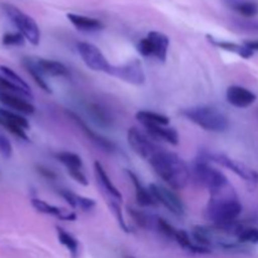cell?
Returning <instances> with one entry per match:
<instances>
[{
  "label": "cell",
  "mask_w": 258,
  "mask_h": 258,
  "mask_svg": "<svg viewBox=\"0 0 258 258\" xmlns=\"http://www.w3.org/2000/svg\"><path fill=\"white\" fill-rule=\"evenodd\" d=\"M244 45L246 47H248L251 50H258V39L257 40H247V42H244Z\"/></svg>",
  "instance_id": "obj_40"
},
{
  "label": "cell",
  "mask_w": 258,
  "mask_h": 258,
  "mask_svg": "<svg viewBox=\"0 0 258 258\" xmlns=\"http://www.w3.org/2000/svg\"><path fill=\"white\" fill-rule=\"evenodd\" d=\"M0 102L7 107L12 108L13 111L24 115H33L35 112V107L27 101V98L19 95H13V93L0 92Z\"/></svg>",
  "instance_id": "obj_15"
},
{
  "label": "cell",
  "mask_w": 258,
  "mask_h": 258,
  "mask_svg": "<svg viewBox=\"0 0 258 258\" xmlns=\"http://www.w3.org/2000/svg\"><path fill=\"white\" fill-rule=\"evenodd\" d=\"M32 206L33 208L37 212L43 214H47V216H53L55 218L60 219V221H76V213L72 211H68V209L59 208V207L52 206V204L47 203V202L42 201V199H32Z\"/></svg>",
  "instance_id": "obj_14"
},
{
  "label": "cell",
  "mask_w": 258,
  "mask_h": 258,
  "mask_svg": "<svg viewBox=\"0 0 258 258\" xmlns=\"http://www.w3.org/2000/svg\"><path fill=\"white\" fill-rule=\"evenodd\" d=\"M242 213V204L231 184L211 191L206 218L217 227H228L237 223Z\"/></svg>",
  "instance_id": "obj_1"
},
{
  "label": "cell",
  "mask_w": 258,
  "mask_h": 258,
  "mask_svg": "<svg viewBox=\"0 0 258 258\" xmlns=\"http://www.w3.org/2000/svg\"><path fill=\"white\" fill-rule=\"evenodd\" d=\"M95 176L98 183V186L101 188L102 193L107 197L108 201H122V196H121L120 190L113 185L110 176L107 175V173H106V170L103 169L102 164L100 161H95Z\"/></svg>",
  "instance_id": "obj_12"
},
{
  "label": "cell",
  "mask_w": 258,
  "mask_h": 258,
  "mask_svg": "<svg viewBox=\"0 0 258 258\" xmlns=\"http://www.w3.org/2000/svg\"><path fill=\"white\" fill-rule=\"evenodd\" d=\"M155 173L174 190H180L190 180V169L175 153L160 149L149 160Z\"/></svg>",
  "instance_id": "obj_2"
},
{
  "label": "cell",
  "mask_w": 258,
  "mask_h": 258,
  "mask_svg": "<svg viewBox=\"0 0 258 258\" xmlns=\"http://www.w3.org/2000/svg\"><path fill=\"white\" fill-rule=\"evenodd\" d=\"M3 12L5 13L10 22L15 25L18 32L25 38V40L33 45H38L40 42V30L38 27L37 22L33 19L30 15L20 10L15 5L9 4V3H3L2 4Z\"/></svg>",
  "instance_id": "obj_5"
},
{
  "label": "cell",
  "mask_w": 258,
  "mask_h": 258,
  "mask_svg": "<svg viewBox=\"0 0 258 258\" xmlns=\"http://www.w3.org/2000/svg\"><path fill=\"white\" fill-rule=\"evenodd\" d=\"M55 158L63 164V165L68 169H82V159L75 153H70V151H62L55 155Z\"/></svg>",
  "instance_id": "obj_27"
},
{
  "label": "cell",
  "mask_w": 258,
  "mask_h": 258,
  "mask_svg": "<svg viewBox=\"0 0 258 258\" xmlns=\"http://www.w3.org/2000/svg\"><path fill=\"white\" fill-rule=\"evenodd\" d=\"M110 75L135 86H141L145 82V73H144L140 60L138 59H133L125 64L112 66Z\"/></svg>",
  "instance_id": "obj_11"
},
{
  "label": "cell",
  "mask_w": 258,
  "mask_h": 258,
  "mask_svg": "<svg viewBox=\"0 0 258 258\" xmlns=\"http://www.w3.org/2000/svg\"><path fill=\"white\" fill-rule=\"evenodd\" d=\"M190 173L197 183L208 189L209 191L217 190L229 183L227 176L221 170L212 166L211 155L207 153L199 154Z\"/></svg>",
  "instance_id": "obj_4"
},
{
  "label": "cell",
  "mask_w": 258,
  "mask_h": 258,
  "mask_svg": "<svg viewBox=\"0 0 258 258\" xmlns=\"http://www.w3.org/2000/svg\"><path fill=\"white\" fill-rule=\"evenodd\" d=\"M127 175L128 178L131 179V181H133L134 186H135V196H136V201H138L139 206L141 207L156 206L158 203H156L153 193L150 191V189L146 188V186L141 183L140 179L138 178V175L130 170H127Z\"/></svg>",
  "instance_id": "obj_17"
},
{
  "label": "cell",
  "mask_w": 258,
  "mask_h": 258,
  "mask_svg": "<svg viewBox=\"0 0 258 258\" xmlns=\"http://www.w3.org/2000/svg\"><path fill=\"white\" fill-rule=\"evenodd\" d=\"M237 241L241 243H252L258 244V228L256 227H243L242 231L239 232Z\"/></svg>",
  "instance_id": "obj_31"
},
{
  "label": "cell",
  "mask_w": 258,
  "mask_h": 258,
  "mask_svg": "<svg viewBox=\"0 0 258 258\" xmlns=\"http://www.w3.org/2000/svg\"><path fill=\"white\" fill-rule=\"evenodd\" d=\"M88 112L91 113L95 122L98 123V125L103 126V127H108V126L112 125V118L102 106L97 105V103H92V105L88 106Z\"/></svg>",
  "instance_id": "obj_25"
},
{
  "label": "cell",
  "mask_w": 258,
  "mask_h": 258,
  "mask_svg": "<svg viewBox=\"0 0 258 258\" xmlns=\"http://www.w3.org/2000/svg\"><path fill=\"white\" fill-rule=\"evenodd\" d=\"M212 163H216L222 165L223 168L229 169L231 171H233L234 174L239 176V178L243 179L244 181L249 184H257L258 183V173L254 169L249 168L248 165H246L242 161L236 160V159L231 158L228 155H224V154H214L211 155Z\"/></svg>",
  "instance_id": "obj_9"
},
{
  "label": "cell",
  "mask_w": 258,
  "mask_h": 258,
  "mask_svg": "<svg viewBox=\"0 0 258 258\" xmlns=\"http://www.w3.org/2000/svg\"><path fill=\"white\" fill-rule=\"evenodd\" d=\"M57 234H58V239H59L60 243L66 247V248L70 251V253L72 254L73 258L77 257L78 254V241L72 236L71 233L66 232L64 229L57 228Z\"/></svg>",
  "instance_id": "obj_26"
},
{
  "label": "cell",
  "mask_w": 258,
  "mask_h": 258,
  "mask_svg": "<svg viewBox=\"0 0 258 258\" xmlns=\"http://www.w3.org/2000/svg\"><path fill=\"white\" fill-rule=\"evenodd\" d=\"M67 19L72 23L75 28H77L81 32H96L103 28V24L96 18L86 17V15L75 14V13H68Z\"/></svg>",
  "instance_id": "obj_19"
},
{
  "label": "cell",
  "mask_w": 258,
  "mask_h": 258,
  "mask_svg": "<svg viewBox=\"0 0 258 258\" xmlns=\"http://www.w3.org/2000/svg\"><path fill=\"white\" fill-rule=\"evenodd\" d=\"M0 154L4 159H10L13 155V146L9 139L4 135H0Z\"/></svg>",
  "instance_id": "obj_36"
},
{
  "label": "cell",
  "mask_w": 258,
  "mask_h": 258,
  "mask_svg": "<svg viewBox=\"0 0 258 258\" xmlns=\"http://www.w3.org/2000/svg\"><path fill=\"white\" fill-rule=\"evenodd\" d=\"M127 141L128 145L131 146V149H133L140 158L145 159V160L148 161L150 160L151 156H153L156 151L161 149L159 148L149 136H146L145 134L141 133V131L136 127L128 128Z\"/></svg>",
  "instance_id": "obj_10"
},
{
  "label": "cell",
  "mask_w": 258,
  "mask_h": 258,
  "mask_svg": "<svg viewBox=\"0 0 258 258\" xmlns=\"http://www.w3.org/2000/svg\"><path fill=\"white\" fill-rule=\"evenodd\" d=\"M67 115L70 116V117L72 118V120L75 121L76 123H77L78 127L82 128V131L86 134V136H87V138L90 139L91 141H93L96 145L100 146L101 149H103V150H106V151H113V150H115V145H113V144L111 143L110 140H107V139L103 138L102 135L95 133L92 128L88 127L87 123H86L85 121H83L82 118L80 117V116L76 115L75 112H67Z\"/></svg>",
  "instance_id": "obj_16"
},
{
  "label": "cell",
  "mask_w": 258,
  "mask_h": 258,
  "mask_svg": "<svg viewBox=\"0 0 258 258\" xmlns=\"http://www.w3.org/2000/svg\"><path fill=\"white\" fill-rule=\"evenodd\" d=\"M0 126L5 127L8 131H9V133H12L13 135L17 136V138L22 139V140H24V141L29 140V138H28V135H27V133H25V130H23V128L19 127V126L13 125L12 122H9V121L4 120V118H2V117H0Z\"/></svg>",
  "instance_id": "obj_33"
},
{
  "label": "cell",
  "mask_w": 258,
  "mask_h": 258,
  "mask_svg": "<svg viewBox=\"0 0 258 258\" xmlns=\"http://www.w3.org/2000/svg\"><path fill=\"white\" fill-rule=\"evenodd\" d=\"M96 207V202L91 198H86V197L77 196V204L76 208H80L83 212H90L92 211Z\"/></svg>",
  "instance_id": "obj_37"
},
{
  "label": "cell",
  "mask_w": 258,
  "mask_h": 258,
  "mask_svg": "<svg viewBox=\"0 0 258 258\" xmlns=\"http://www.w3.org/2000/svg\"><path fill=\"white\" fill-rule=\"evenodd\" d=\"M0 117L4 118V120L9 121L13 125H17L19 127H22L23 130L27 131L29 128V122H28L27 118L24 116L20 115L19 112H15V111L5 110V108H0Z\"/></svg>",
  "instance_id": "obj_28"
},
{
  "label": "cell",
  "mask_w": 258,
  "mask_h": 258,
  "mask_svg": "<svg viewBox=\"0 0 258 258\" xmlns=\"http://www.w3.org/2000/svg\"><path fill=\"white\" fill-rule=\"evenodd\" d=\"M68 174L73 178V180H76L77 183L82 184V185L87 186L88 185V180L86 178V175L83 174L82 169H68Z\"/></svg>",
  "instance_id": "obj_38"
},
{
  "label": "cell",
  "mask_w": 258,
  "mask_h": 258,
  "mask_svg": "<svg viewBox=\"0 0 258 258\" xmlns=\"http://www.w3.org/2000/svg\"><path fill=\"white\" fill-rule=\"evenodd\" d=\"M149 189L153 193L156 203L163 204L173 214H175V216H183L185 213V206H184L183 201H181L180 197L171 188L154 183L149 186Z\"/></svg>",
  "instance_id": "obj_8"
},
{
  "label": "cell",
  "mask_w": 258,
  "mask_h": 258,
  "mask_svg": "<svg viewBox=\"0 0 258 258\" xmlns=\"http://www.w3.org/2000/svg\"><path fill=\"white\" fill-rule=\"evenodd\" d=\"M181 115L199 127L212 133H223L228 128L229 122L223 112L209 106H197L181 111Z\"/></svg>",
  "instance_id": "obj_3"
},
{
  "label": "cell",
  "mask_w": 258,
  "mask_h": 258,
  "mask_svg": "<svg viewBox=\"0 0 258 258\" xmlns=\"http://www.w3.org/2000/svg\"><path fill=\"white\" fill-rule=\"evenodd\" d=\"M156 227H158L159 231H160L165 237H168V238L170 239H175V234L178 229L174 228V227L171 226L170 223H168L165 219L163 218L156 219Z\"/></svg>",
  "instance_id": "obj_34"
},
{
  "label": "cell",
  "mask_w": 258,
  "mask_h": 258,
  "mask_svg": "<svg viewBox=\"0 0 258 258\" xmlns=\"http://www.w3.org/2000/svg\"><path fill=\"white\" fill-rule=\"evenodd\" d=\"M128 212H130L134 221H135L139 226L143 227V228H150V227L156 226V219L158 218H155V217H151L149 216V214L144 213L143 211H138V209L134 208L128 209Z\"/></svg>",
  "instance_id": "obj_29"
},
{
  "label": "cell",
  "mask_w": 258,
  "mask_h": 258,
  "mask_svg": "<svg viewBox=\"0 0 258 258\" xmlns=\"http://www.w3.org/2000/svg\"><path fill=\"white\" fill-rule=\"evenodd\" d=\"M35 64L44 76H52V77H68L70 76L68 68L63 63L57 62V60L38 58L35 59Z\"/></svg>",
  "instance_id": "obj_18"
},
{
  "label": "cell",
  "mask_w": 258,
  "mask_h": 258,
  "mask_svg": "<svg viewBox=\"0 0 258 258\" xmlns=\"http://www.w3.org/2000/svg\"><path fill=\"white\" fill-rule=\"evenodd\" d=\"M169 45H170V40L168 35L161 32H150L139 42L138 50L144 57L155 58L159 62H165L168 57Z\"/></svg>",
  "instance_id": "obj_6"
},
{
  "label": "cell",
  "mask_w": 258,
  "mask_h": 258,
  "mask_svg": "<svg viewBox=\"0 0 258 258\" xmlns=\"http://www.w3.org/2000/svg\"><path fill=\"white\" fill-rule=\"evenodd\" d=\"M227 101L237 108H247L253 105L256 101V95L252 91L242 87V86H231L226 93Z\"/></svg>",
  "instance_id": "obj_13"
},
{
  "label": "cell",
  "mask_w": 258,
  "mask_h": 258,
  "mask_svg": "<svg viewBox=\"0 0 258 258\" xmlns=\"http://www.w3.org/2000/svg\"><path fill=\"white\" fill-rule=\"evenodd\" d=\"M77 49L82 60L90 70L96 71V72L110 73L112 64L108 63L107 58L103 55L100 48H97L92 43L81 42L77 44Z\"/></svg>",
  "instance_id": "obj_7"
},
{
  "label": "cell",
  "mask_w": 258,
  "mask_h": 258,
  "mask_svg": "<svg viewBox=\"0 0 258 258\" xmlns=\"http://www.w3.org/2000/svg\"><path fill=\"white\" fill-rule=\"evenodd\" d=\"M208 39L216 47L222 48V49L227 50V52L236 53V54L241 55L242 58H246V59H248V58H251L253 55V50H251L244 44H237V43L227 42V40H218L216 38L211 37V35H208Z\"/></svg>",
  "instance_id": "obj_21"
},
{
  "label": "cell",
  "mask_w": 258,
  "mask_h": 258,
  "mask_svg": "<svg viewBox=\"0 0 258 258\" xmlns=\"http://www.w3.org/2000/svg\"><path fill=\"white\" fill-rule=\"evenodd\" d=\"M38 173H40L43 176H45L47 179H54L55 178V174L53 173L52 170L43 168V166H38Z\"/></svg>",
  "instance_id": "obj_39"
},
{
  "label": "cell",
  "mask_w": 258,
  "mask_h": 258,
  "mask_svg": "<svg viewBox=\"0 0 258 258\" xmlns=\"http://www.w3.org/2000/svg\"><path fill=\"white\" fill-rule=\"evenodd\" d=\"M0 73H2L3 77L7 78L10 83H13V85L15 86V87L22 90L23 92L28 96V98H33V93H32V90H30L29 85H28V83L25 82V81L23 80V78L20 77L14 70L7 67V66H0Z\"/></svg>",
  "instance_id": "obj_22"
},
{
  "label": "cell",
  "mask_w": 258,
  "mask_h": 258,
  "mask_svg": "<svg viewBox=\"0 0 258 258\" xmlns=\"http://www.w3.org/2000/svg\"><path fill=\"white\" fill-rule=\"evenodd\" d=\"M136 118L143 123L144 126H151V125H161V126H168L170 122V118L165 115L161 113L153 112V111H139L136 113Z\"/></svg>",
  "instance_id": "obj_23"
},
{
  "label": "cell",
  "mask_w": 258,
  "mask_h": 258,
  "mask_svg": "<svg viewBox=\"0 0 258 258\" xmlns=\"http://www.w3.org/2000/svg\"><path fill=\"white\" fill-rule=\"evenodd\" d=\"M108 207H110L111 212H112V214L115 216L116 221H117L118 226L121 227V229H122L123 232H126V233H128L130 231H128V227H127V224H126L125 218H123V216H122V212H121L120 202L108 201Z\"/></svg>",
  "instance_id": "obj_32"
},
{
  "label": "cell",
  "mask_w": 258,
  "mask_h": 258,
  "mask_svg": "<svg viewBox=\"0 0 258 258\" xmlns=\"http://www.w3.org/2000/svg\"><path fill=\"white\" fill-rule=\"evenodd\" d=\"M148 133L150 134L151 138L156 140H163L171 145H178L179 144V134L174 127H168V126L161 125H151L145 126Z\"/></svg>",
  "instance_id": "obj_20"
},
{
  "label": "cell",
  "mask_w": 258,
  "mask_h": 258,
  "mask_svg": "<svg viewBox=\"0 0 258 258\" xmlns=\"http://www.w3.org/2000/svg\"><path fill=\"white\" fill-rule=\"evenodd\" d=\"M234 10L244 18H253L258 14V4L254 2H239L234 5Z\"/></svg>",
  "instance_id": "obj_30"
},
{
  "label": "cell",
  "mask_w": 258,
  "mask_h": 258,
  "mask_svg": "<svg viewBox=\"0 0 258 258\" xmlns=\"http://www.w3.org/2000/svg\"><path fill=\"white\" fill-rule=\"evenodd\" d=\"M23 66L25 67L27 72L32 76L34 82L39 86V88H42L44 92L50 93V87L48 86L47 81L44 80V77H43L44 75L40 72L39 68H38L37 64H35V59H32V58H24V59H23Z\"/></svg>",
  "instance_id": "obj_24"
},
{
  "label": "cell",
  "mask_w": 258,
  "mask_h": 258,
  "mask_svg": "<svg viewBox=\"0 0 258 258\" xmlns=\"http://www.w3.org/2000/svg\"><path fill=\"white\" fill-rule=\"evenodd\" d=\"M25 42V38L19 32L15 33H5L3 35V44L4 45H23Z\"/></svg>",
  "instance_id": "obj_35"
}]
</instances>
